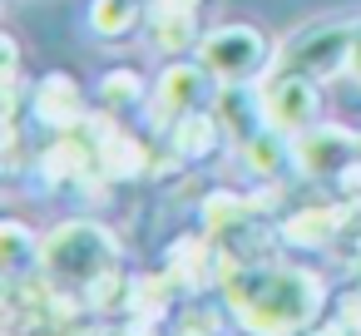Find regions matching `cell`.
I'll return each mask as SVG.
<instances>
[{"instance_id": "6da1fadb", "label": "cell", "mask_w": 361, "mask_h": 336, "mask_svg": "<svg viewBox=\"0 0 361 336\" xmlns=\"http://www.w3.org/2000/svg\"><path fill=\"white\" fill-rule=\"evenodd\" d=\"M223 297L243 336H307L326 306V282L307 267H238Z\"/></svg>"}, {"instance_id": "7a4b0ae2", "label": "cell", "mask_w": 361, "mask_h": 336, "mask_svg": "<svg viewBox=\"0 0 361 336\" xmlns=\"http://www.w3.org/2000/svg\"><path fill=\"white\" fill-rule=\"evenodd\" d=\"M218 85H257L272 70V40L257 25H218L193 50Z\"/></svg>"}, {"instance_id": "3957f363", "label": "cell", "mask_w": 361, "mask_h": 336, "mask_svg": "<svg viewBox=\"0 0 361 336\" xmlns=\"http://www.w3.org/2000/svg\"><path fill=\"white\" fill-rule=\"evenodd\" d=\"M218 80L203 70V60L193 55V60H183V55H173L164 70H159V80H154V94H149V114L169 129L173 119H183V114H193V109H213V99H218Z\"/></svg>"}, {"instance_id": "277c9868", "label": "cell", "mask_w": 361, "mask_h": 336, "mask_svg": "<svg viewBox=\"0 0 361 336\" xmlns=\"http://www.w3.org/2000/svg\"><path fill=\"white\" fill-rule=\"evenodd\" d=\"M262 109H267V124L277 134H307L322 114V80L312 75H297V70H277L267 85H262Z\"/></svg>"}, {"instance_id": "5b68a950", "label": "cell", "mask_w": 361, "mask_h": 336, "mask_svg": "<svg viewBox=\"0 0 361 336\" xmlns=\"http://www.w3.org/2000/svg\"><path fill=\"white\" fill-rule=\"evenodd\" d=\"M351 35L356 25H307L287 55H282V70H297V75H312V80H331V75H346V60H351Z\"/></svg>"}, {"instance_id": "8992f818", "label": "cell", "mask_w": 361, "mask_h": 336, "mask_svg": "<svg viewBox=\"0 0 361 336\" xmlns=\"http://www.w3.org/2000/svg\"><path fill=\"white\" fill-rule=\"evenodd\" d=\"M356 139L346 134V129H322V124H312L307 134H297L292 139V163L302 168V173H341L351 158H356Z\"/></svg>"}, {"instance_id": "52a82bcc", "label": "cell", "mask_w": 361, "mask_h": 336, "mask_svg": "<svg viewBox=\"0 0 361 336\" xmlns=\"http://www.w3.org/2000/svg\"><path fill=\"white\" fill-rule=\"evenodd\" d=\"M169 149L183 163H213L228 149V129H223V119L213 109H193V114L169 124Z\"/></svg>"}, {"instance_id": "ba28073f", "label": "cell", "mask_w": 361, "mask_h": 336, "mask_svg": "<svg viewBox=\"0 0 361 336\" xmlns=\"http://www.w3.org/2000/svg\"><path fill=\"white\" fill-rule=\"evenodd\" d=\"M149 40L164 55H188L198 50V0H154L149 6Z\"/></svg>"}, {"instance_id": "9c48e42d", "label": "cell", "mask_w": 361, "mask_h": 336, "mask_svg": "<svg viewBox=\"0 0 361 336\" xmlns=\"http://www.w3.org/2000/svg\"><path fill=\"white\" fill-rule=\"evenodd\" d=\"M85 25H90L94 40L119 45V40H134V35L149 25V11L139 6V0H90Z\"/></svg>"}, {"instance_id": "30bf717a", "label": "cell", "mask_w": 361, "mask_h": 336, "mask_svg": "<svg viewBox=\"0 0 361 336\" xmlns=\"http://www.w3.org/2000/svg\"><path fill=\"white\" fill-rule=\"evenodd\" d=\"M99 104L104 109H119V114H129V109H139V104H149V94H154V85L134 70V65H119V70H109L104 80H99Z\"/></svg>"}, {"instance_id": "8fae6325", "label": "cell", "mask_w": 361, "mask_h": 336, "mask_svg": "<svg viewBox=\"0 0 361 336\" xmlns=\"http://www.w3.org/2000/svg\"><path fill=\"white\" fill-rule=\"evenodd\" d=\"M0 237H6V277L16 282V277H25L30 267H40V257H45V242L25 228V223H6L0 228Z\"/></svg>"}, {"instance_id": "7c38bea8", "label": "cell", "mask_w": 361, "mask_h": 336, "mask_svg": "<svg viewBox=\"0 0 361 336\" xmlns=\"http://www.w3.org/2000/svg\"><path fill=\"white\" fill-rule=\"evenodd\" d=\"M346 75L361 85V25H356V35H351V60H346Z\"/></svg>"}]
</instances>
